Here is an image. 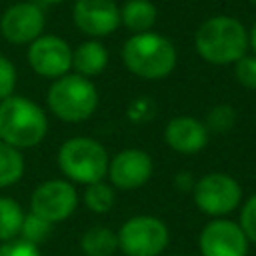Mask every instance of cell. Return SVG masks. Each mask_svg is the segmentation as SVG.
<instances>
[{
    "instance_id": "obj_1",
    "label": "cell",
    "mask_w": 256,
    "mask_h": 256,
    "mask_svg": "<svg viewBox=\"0 0 256 256\" xmlns=\"http://www.w3.org/2000/svg\"><path fill=\"white\" fill-rule=\"evenodd\" d=\"M194 48L210 64H234L248 50V32L232 16H212L196 30Z\"/></svg>"
},
{
    "instance_id": "obj_2",
    "label": "cell",
    "mask_w": 256,
    "mask_h": 256,
    "mask_svg": "<svg viewBox=\"0 0 256 256\" xmlns=\"http://www.w3.org/2000/svg\"><path fill=\"white\" fill-rule=\"evenodd\" d=\"M48 132L44 110L24 96H8L0 100V140L18 148L38 146Z\"/></svg>"
},
{
    "instance_id": "obj_3",
    "label": "cell",
    "mask_w": 256,
    "mask_h": 256,
    "mask_svg": "<svg viewBox=\"0 0 256 256\" xmlns=\"http://www.w3.org/2000/svg\"><path fill=\"white\" fill-rule=\"evenodd\" d=\"M122 60L132 74L144 80H160L176 66V48L162 34L140 32L124 42Z\"/></svg>"
},
{
    "instance_id": "obj_4",
    "label": "cell",
    "mask_w": 256,
    "mask_h": 256,
    "mask_svg": "<svg viewBox=\"0 0 256 256\" xmlns=\"http://www.w3.org/2000/svg\"><path fill=\"white\" fill-rule=\"evenodd\" d=\"M108 152L106 148L86 136H74L62 142L58 150V166L70 182L94 184L104 180L108 174Z\"/></svg>"
},
{
    "instance_id": "obj_5",
    "label": "cell",
    "mask_w": 256,
    "mask_h": 256,
    "mask_svg": "<svg viewBox=\"0 0 256 256\" xmlns=\"http://www.w3.org/2000/svg\"><path fill=\"white\" fill-rule=\"evenodd\" d=\"M50 112L64 122H82L98 106L96 86L80 74H64L52 82L46 96Z\"/></svg>"
},
{
    "instance_id": "obj_6",
    "label": "cell",
    "mask_w": 256,
    "mask_h": 256,
    "mask_svg": "<svg viewBox=\"0 0 256 256\" xmlns=\"http://www.w3.org/2000/svg\"><path fill=\"white\" fill-rule=\"evenodd\" d=\"M118 248L126 256H160L168 246V228L156 216H132L118 230Z\"/></svg>"
},
{
    "instance_id": "obj_7",
    "label": "cell",
    "mask_w": 256,
    "mask_h": 256,
    "mask_svg": "<svg viewBox=\"0 0 256 256\" xmlns=\"http://www.w3.org/2000/svg\"><path fill=\"white\" fill-rule=\"evenodd\" d=\"M192 196L200 212L218 218L238 208L242 200V188L232 176L224 172H210L194 182Z\"/></svg>"
},
{
    "instance_id": "obj_8",
    "label": "cell",
    "mask_w": 256,
    "mask_h": 256,
    "mask_svg": "<svg viewBox=\"0 0 256 256\" xmlns=\"http://www.w3.org/2000/svg\"><path fill=\"white\" fill-rule=\"evenodd\" d=\"M78 204V192L70 180H46L34 188L30 198V212L48 220L50 224L66 220Z\"/></svg>"
},
{
    "instance_id": "obj_9",
    "label": "cell",
    "mask_w": 256,
    "mask_h": 256,
    "mask_svg": "<svg viewBox=\"0 0 256 256\" xmlns=\"http://www.w3.org/2000/svg\"><path fill=\"white\" fill-rule=\"evenodd\" d=\"M30 68L44 78H60L72 68V48L60 36H38L28 48Z\"/></svg>"
},
{
    "instance_id": "obj_10",
    "label": "cell",
    "mask_w": 256,
    "mask_h": 256,
    "mask_svg": "<svg viewBox=\"0 0 256 256\" xmlns=\"http://www.w3.org/2000/svg\"><path fill=\"white\" fill-rule=\"evenodd\" d=\"M198 248L202 256H246L248 238L240 224L226 218H216L202 228Z\"/></svg>"
},
{
    "instance_id": "obj_11",
    "label": "cell",
    "mask_w": 256,
    "mask_h": 256,
    "mask_svg": "<svg viewBox=\"0 0 256 256\" xmlns=\"http://www.w3.org/2000/svg\"><path fill=\"white\" fill-rule=\"evenodd\" d=\"M44 30V12L34 2H16L4 10L0 32L10 44H30Z\"/></svg>"
},
{
    "instance_id": "obj_12",
    "label": "cell",
    "mask_w": 256,
    "mask_h": 256,
    "mask_svg": "<svg viewBox=\"0 0 256 256\" xmlns=\"http://www.w3.org/2000/svg\"><path fill=\"white\" fill-rule=\"evenodd\" d=\"M72 20L80 32L92 38L112 34L120 24V8L114 0H76Z\"/></svg>"
},
{
    "instance_id": "obj_13",
    "label": "cell",
    "mask_w": 256,
    "mask_h": 256,
    "mask_svg": "<svg viewBox=\"0 0 256 256\" xmlns=\"http://www.w3.org/2000/svg\"><path fill=\"white\" fill-rule=\"evenodd\" d=\"M108 176L120 190L140 188L152 176V158L148 152L138 148L122 150L108 162Z\"/></svg>"
},
{
    "instance_id": "obj_14",
    "label": "cell",
    "mask_w": 256,
    "mask_h": 256,
    "mask_svg": "<svg viewBox=\"0 0 256 256\" xmlns=\"http://www.w3.org/2000/svg\"><path fill=\"white\" fill-rule=\"evenodd\" d=\"M166 144L180 154H196L208 144V128L192 116H176L164 128Z\"/></svg>"
},
{
    "instance_id": "obj_15",
    "label": "cell",
    "mask_w": 256,
    "mask_h": 256,
    "mask_svg": "<svg viewBox=\"0 0 256 256\" xmlns=\"http://www.w3.org/2000/svg\"><path fill=\"white\" fill-rule=\"evenodd\" d=\"M108 64V50L98 40H86L72 52V68L76 74L90 78L104 72Z\"/></svg>"
},
{
    "instance_id": "obj_16",
    "label": "cell",
    "mask_w": 256,
    "mask_h": 256,
    "mask_svg": "<svg viewBox=\"0 0 256 256\" xmlns=\"http://www.w3.org/2000/svg\"><path fill=\"white\" fill-rule=\"evenodd\" d=\"M120 20L136 34L150 32L156 22V6L150 0H128L120 10Z\"/></svg>"
},
{
    "instance_id": "obj_17",
    "label": "cell",
    "mask_w": 256,
    "mask_h": 256,
    "mask_svg": "<svg viewBox=\"0 0 256 256\" xmlns=\"http://www.w3.org/2000/svg\"><path fill=\"white\" fill-rule=\"evenodd\" d=\"M80 248L86 256H112L118 250V236L110 228L94 226L82 234Z\"/></svg>"
},
{
    "instance_id": "obj_18",
    "label": "cell",
    "mask_w": 256,
    "mask_h": 256,
    "mask_svg": "<svg viewBox=\"0 0 256 256\" xmlns=\"http://www.w3.org/2000/svg\"><path fill=\"white\" fill-rule=\"evenodd\" d=\"M24 174L22 152L0 140V188L16 184Z\"/></svg>"
},
{
    "instance_id": "obj_19",
    "label": "cell",
    "mask_w": 256,
    "mask_h": 256,
    "mask_svg": "<svg viewBox=\"0 0 256 256\" xmlns=\"http://www.w3.org/2000/svg\"><path fill=\"white\" fill-rule=\"evenodd\" d=\"M24 220L22 206L8 196H0V240L8 242L20 236V226Z\"/></svg>"
},
{
    "instance_id": "obj_20",
    "label": "cell",
    "mask_w": 256,
    "mask_h": 256,
    "mask_svg": "<svg viewBox=\"0 0 256 256\" xmlns=\"http://www.w3.org/2000/svg\"><path fill=\"white\" fill-rule=\"evenodd\" d=\"M84 204L94 214H106L114 206V190L104 180L88 184L84 192Z\"/></svg>"
},
{
    "instance_id": "obj_21",
    "label": "cell",
    "mask_w": 256,
    "mask_h": 256,
    "mask_svg": "<svg viewBox=\"0 0 256 256\" xmlns=\"http://www.w3.org/2000/svg\"><path fill=\"white\" fill-rule=\"evenodd\" d=\"M50 232H52V224L48 220L40 218L34 212L24 214V220H22V226H20V238L22 240L38 246V244H42V242L48 240Z\"/></svg>"
},
{
    "instance_id": "obj_22",
    "label": "cell",
    "mask_w": 256,
    "mask_h": 256,
    "mask_svg": "<svg viewBox=\"0 0 256 256\" xmlns=\"http://www.w3.org/2000/svg\"><path fill=\"white\" fill-rule=\"evenodd\" d=\"M234 74L236 80L248 88V90H256V56H248L244 54L240 60L234 62Z\"/></svg>"
},
{
    "instance_id": "obj_23",
    "label": "cell",
    "mask_w": 256,
    "mask_h": 256,
    "mask_svg": "<svg viewBox=\"0 0 256 256\" xmlns=\"http://www.w3.org/2000/svg\"><path fill=\"white\" fill-rule=\"evenodd\" d=\"M234 120H236V114H234V108L232 106H226V104H220V106H214L208 114V126L206 128H212L216 132H226L234 126Z\"/></svg>"
},
{
    "instance_id": "obj_24",
    "label": "cell",
    "mask_w": 256,
    "mask_h": 256,
    "mask_svg": "<svg viewBox=\"0 0 256 256\" xmlns=\"http://www.w3.org/2000/svg\"><path fill=\"white\" fill-rule=\"evenodd\" d=\"M240 228L244 230L248 242L256 244V194L248 198L240 212Z\"/></svg>"
},
{
    "instance_id": "obj_25",
    "label": "cell",
    "mask_w": 256,
    "mask_h": 256,
    "mask_svg": "<svg viewBox=\"0 0 256 256\" xmlns=\"http://www.w3.org/2000/svg\"><path fill=\"white\" fill-rule=\"evenodd\" d=\"M16 86V68L14 64L0 54V100L12 96Z\"/></svg>"
},
{
    "instance_id": "obj_26",
    "label": "cell",
    "mask_w": 256,
    "mask_h": 256,
    "mask_svg": "<svg viewBox=\"0 0 256 256\" xmlns=\"http://www.w3.org/2000/svg\"><path fill=\"white\" fill-rule=\"evenodd\" d=\"M0 256H40V252H38V246L30 244L22 238H14L8 242H2Z\"/></svg>"
},
{
    "instance_id": "obj_27",
    "label": "cell",
    "mask_w": 256,
    "mask_h": 256,
    "mask_svg": "<svg viewBox=\"0 0 256 256\" xmlns=\"http://www.w3.org/2000/svg\"><path fill=\"white\" fill-rule=\"evenodd\" d=\"M248 44H250V48H252L254 54H256V24L252 26V30H250V34H248Z\"/></svg>"
},
{
    "instance_id": "obj_28",
    "label": "cell",
    "mask_w": 256,
    "mask_h": 256,
    "mask_svg": "<svg viewBox=\"0 0 256 256\" xmlns=\"http://www.w3.org/2000/svg\"><path fill=\"white\" fill-rule=\"evenodd\" d=\"M40 2H46V4H54V2H64V0H40Z\"/></svg>"
},
{
    "instance_id": "obj_29",
    "label": "cell",
    "mask_w": 256,
    "mask_h": 256,
    "mask_svg": "<svg viewBox=\"0 0 256 256\" xmlns=\"http://www.w3.org/2000/svg\"><path fill=\"white\" fill-rule=\"evenodd\" d=\"M250 2H256V0H250Z\"/></svg>"
},
{
    "instance_id": "obj_30",
    "label": "cell",
    "mask_w": 256,
    "mask_h": 256,
    "mask_svg": "<svg viewBox=\"0 0 256 256\" xmlns=\"http://www.w3.org/2000/svg\"><path fill=\"white\" fill-rule=\"evenodd\" d=\"M174 256H180V254H174Z\"/></svg>"
}]
</instances>
